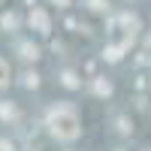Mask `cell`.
<instances>
[{"label":"cell","mask_w":151,"mask_h":151,"mask_svg":"<svg viewBox=\"0 0 151 151\" xmlns=\"http://www.w3.org/2000/svg\"><path fill=\"white\" fill-rule=\"evenodd\" d=\"M48 130H52V136H58V139H64V142H73L76 136L82 133V124H79V112H76V106L70 103H58L48 109Z\"/></svg>","instance_id":"obj_1"},{"label":"cell","mask_w":151,"mask_h":151,"mask_svg":"<svg viewBox=\"0 0 151 151\" xmlns=\"http://www.w3.org/2000/svg\"><path fill=\"white\" fill-rule=\"evenodd\" d=\"M30 27H33L36 33H48V30H52V21H48L45 9H40V6L30 9Z\"/></svg>","instance_id":"obj_2"},{"label":"cell","mask_w":151,"mask_h":151,"mask_svg":"<svg viewBox=\"0 0 151 151\" xmlns=\"http://www.w3.org/2000/svg\"><path fill=\"white\" fill-rule=\"evenodd\" d=\"M18 52H21L24 60H36V58H40V48H36L33 42H21V45H18Z\"/></svg>","instance_id":"obj_3"},{"label":"cell","mask_w":151,"mask_h":151,"mask_svg":"<svg viewBox=\"0 0 151 151\" xmlns=\"http://www.w3.org/2000/svg\"><path fill=\"white\" fill-rule=\"evenodd\" d=\"M15 115H18V109L12 106V103H6V100H3V103H0V118H3V121H12Z\"/></svg>","instance_id":"obj_4"},{"label":"cell","mask_w":151,"mask_h":151,"mask_svg":"<svg viewBox=\"0 0 151 151\" xmlns=\"http://www.w3.org/2000/svg\"><path fill=\"white\" fill-rule=\"evenodd\" d=\"M60 82H64L67 88H79V76H76L73 70H64L60 73Z\"/></svg>","instance_id":"obj_5"},{"label":"cell","mask_w":151,"mask_h":151,"mask_svg":"<svg viewBox=\"0 0 151 151\" xmlns=\"http://www.w3.org/2000/svg\"><path fill=\"white\" fill-rule=\"evenodd\" d=\"M21 85H24V88H36V85H40V76H36L33 70H27V73L21 76Z\"/></svg>","instance_id":"obj_6"},{"label":"cell","mask_w":151,"mask_h":151,"mask_svg":"<svg viewBox=\"0 0 151 151\" xmlns=\"http://www.w3.org/2000/svg\"><path fill=\"white\" fill-rule=\"evenodd\" d=\"M0 24L3 27H18V15L15 12H6V15H0Z\"/></svg>","instance_id":"obj_7"},{"label":"cell","mask_w":151,"mask_h":151,"mask_svg":"<svg viewBox=\"0 0 151 151\" xmlns=\"http://www.w3.org/2000/svg\"><path fill=\"white\" fill-rule=\"evenodd\" d=\"M9 76H12V70H9V64L3 58H0V85H9Z\"/></svg>","instance_id":"obj_8"},{"label":"cell","mask_w":151,"mask_h":151,"mask_svg":"<svg viewBox=\"0 0 151 151\" xmlns=\"http://www.w3.org/2000/svg\"><path fill=\"white\" fill-rule=\"evenodd\" d=\"M109 91H112L109 82H97V94H109Z\"/></svg>","instance_id":"obj_9"},{"label":"cell","mask_w":151,"mask_h":151,"mask_svg":"<svg viewBox=\"0 0 151 151\" xmlns=\"http://www.w3.org/2000/svg\"><path fill=\"white\" fill-rule=\"evenodd\" d=\"M0 151H12V142H6V139H0Z\"/></svg>","instance_id":"obj_10"},{"label":"cell","mask_w":151,"mask_h":151,"mask_svg":"<svg viewBox=\"0 0 151 151\" xmlns=\"http://www.w3.org/2000/svg\"><path fill=\"white\" fill-rule=\"evenodd\" d=\"M91 9H103V0H91Z\"/></svg>","instance_id":"obj_11"},{"label":"cell","mask_w":151,"mask_h":151,"mask_svg":"<svg viewBox=\"0 0 151 151\" xmlns=\"http://www.w3.org/2000/svg\"><path fill=\"white\" fill-rule=\"evenodd\" d=\"M52 3H58V6H70V0H52Z\"/></svg>","instance_id":"obj_12"}]
</instances>
